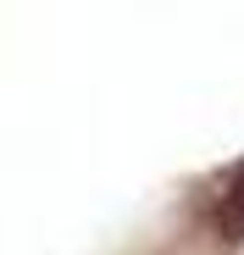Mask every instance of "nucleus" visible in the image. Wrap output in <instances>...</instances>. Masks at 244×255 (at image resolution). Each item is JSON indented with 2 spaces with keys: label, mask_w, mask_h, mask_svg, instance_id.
<instances>
[{
  "label": "nucleus",
  "mask_w": 244,
  "mask_h": 255,
  "mask_svg": "<svg viewBox=\"0 0 244 255\" xmlns=\"http://www.w3.org/2000/svg\"><path fill=\"white\" fill-rule=\"evenodd\" d=\"M217 228L239 244L244 239V166H239V172H233V183L222 189V200H217Z\"/></svg>",
  "instance_id": "1"
}]
</instances>
